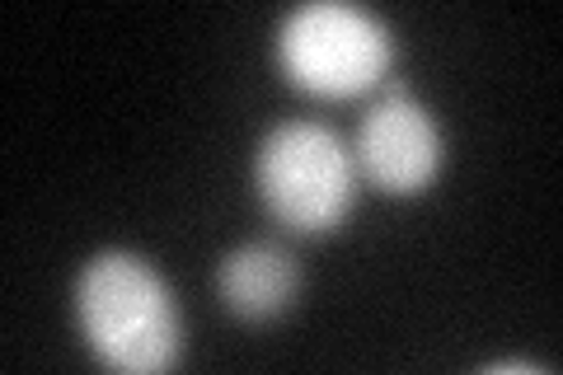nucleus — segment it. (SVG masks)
<instances>
[{
    "label": "nucleus",
    "instance_id": "obj_3",
    "mask_svg": "<svg viewBox=\"0 0 563 375\" xmlns=\"http://www.w3.org/2000/svg\"><path fill=\"white\" fill-rule=\"evenodd\" d=\"M277 66L314 99H357L385 85L395 33L380 14L343 0H310L277 24Z\"/></svg>",
    "mask_w": 563,
    "mask_h": 375
},
{
    "label": "nucleus",
    "instance_id": "obj_5",
    "mask_svg": "<svg viewBox=\"0 0 563 375\" xmlns=\"http://www.w3.org/2000/svg\"><path fill=\"white\" fill-rule=\"evenodd\" d=\"M217 296L225 315L244 319V324H268V319L287 315L301 296V263L291 249L273 240L235 244L217 263Z\"/></svg>",
    "mask_w": 563,
    "mask_h": 375
},
{
    "label": "nucleus",
    "instance_id": "obj_4",
    "mask_svg": "<svg viewBox=\"0 0 563 375\" xmlns=\"http://www.w3.org/2000/svg\"><path fill=\"white\" fill-rule=\"evenodd\" d=\"M352 159H357V174L385 198H422L446 165L442 122L404 85H385L357 122Z\"/></svg>",
    "mask_w": 563,
    "mask_h": 375
},
{
    "label": "nucleus",
    "instance_id": "obj_1",
    "mask_svg": "<svg viewBox=\"0 0 563 375\" xmlns=\"http://www.w3.org/2000/svg\"><path fill=\"white\" fill-rule=\"evenodd\" d=\"M76 324L103 366L128 375H155L179 366L184 315L179 296L132 249H103L76 277Z\"/></svg>",
    "mask_w": 563,
    "mask_h": 375
},
{
    "label": "nucleus",
    "instance_id": "obj_2",
    "mask_svg": "<svg viewBox=\"0 0 563 375\" xmlns=\"http://www.w3.org/2000/svg\"><path fill=\"white\" fill-rule=\"evenodd\" d=\"M357 178L343 136L310 118L277 122L254 155L258 202L291 235H333L357 202Z\"/></svg>",
    "mask_w": 563,
    "mask_h": 375
}]
</instances>
